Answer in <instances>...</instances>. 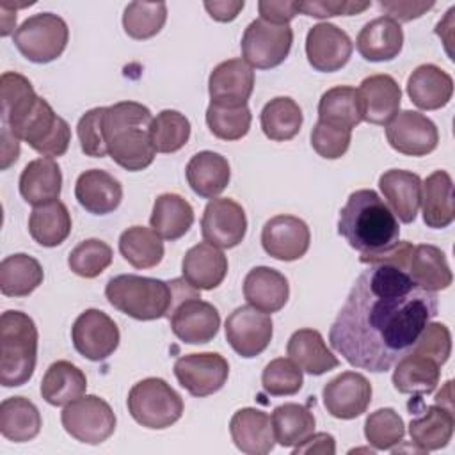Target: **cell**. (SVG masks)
I'll return each mask as SVG.
<instances>
[{
    "label": "cell",
    "mask_w": 455,
    "mask_h": 455,
    "mask_svg": "<svg viewBox=\"0 0 455 455\" xmlns=\"http://www.w3.org/2000/svg\"><path fill=\"white\" fill-rule=\"evenodd\" d=\"M437 315V295L386 263L370 265L354 281L331 331V347L355 368L387 371L411 352Z\"/></svg>",
    "instance_id": "1"
},
{
    "label": "cell",
    "mask_w": 455,
    "mask_h": 455,
    "mask_svg": "<svg viewBox=\"0 0 455 455\" xmlns=\"http://www.w3.org/2000/svg\"><path fill=\"white\" fill-rule=\"evenodd\" d=\"M2 128L27 142L41 156H62L71 142V128L52 105L36 94L30 80L16 71L0 76Z\"/></svg>",
    "instance_id": "2"
},
{
    "label": "cell",
    "mask_w": 455,
    "mask_h": 455,
    "mask_svg": "<svg viewBox=\"0 0 455 455\" xmlns=\"http://www.w3.org/2000/svg\"><path fill=\"white\" fill-rule=\"evenodd\" d=\"M338 233L361 254H377L398 242L400 226L375 190L361 188L352 192L339 210Z\"/></svg>",
    "instance_id": "3"
},
{
    "label": "cell",
    "mask_w": 455,
    "mask_h": 455,
    "mask_svg": "<svg viewBox=\"0 0 455 455\" xmlns=\"http://www.w3.org/2000/svg\"><path fill=\"white\" fill-rule=\"evenodd\" d=\"M151 110L137 101H119L105 107L103 133L110 158L126 171H142L155 160L149 137Z\"/></svg>",
    "instance_id": "4"
},
{
    "label": "cell",
    "mask_w": 455,
    "mask_h": 455,
    "mask_svg": "<svg viewBox=\"0 0 455 455\" xmlns=\"http://www.w3.org/2000/svg\"><path fill=\"white\" fill-rule=\"evenodd\" d=\"M37 327L18 309L0 316V384L18 387L30 380L37 363Z\"/></svg>",
    "instance_id": "5"
},
{
    "label": "cell",
    "mask_w": 455,
    "mask_h": 455,
    "mask_svg": "<svg viewBox=\"0 0 455 455\" xmlns=\"http://www.w3.org/2000/svg\"><path fill=\"white\" fill-rule=\"evenodd\" d=\"M167 283L171 286L167 318L174 336L190 345L212 341L220 327L217 307L201 300V290L194 288L185 277H176Z\"/></svg>",
    "instance_id": "6"
},
{
    "label": "cell",
    "mask_w": 455,
    "mask_h": 455,
    "mask_svg": "<svg viewBox=\"0 0 455 455\" xmlns=\"http://www.w3.org/2000/svg\"><path fill=\"white\" fill-rule=\"evenodd\" d=\"M105 297L117 311L135 320L149 322L167 316L171 306V286L162 279L121 274L108 279Z\"/></svg>",
    "instance_id": "7"
},
{
    "label": "cell",
    "mask_w": 455,
    "mask_h": 455,
    "mask_svg": "<svg viewBox=\"0 0 455 455\" xmlns=\"http://www.w3.org/2000/svg\"><path fill=\"white\" fill-rule=\"evenodd\" d=\"M126 405L139 425L153 430L167 428L183 416V398L160 377H148L133 384Z\"/></svg>",
    "instance_id": "8"
},
{
    "label": "cell",
    "mask_w": 455,
    "mask_h": 455,
    "mask_svg": "<svg viewBox=\"0 0 455 455\" xmlns=\"http://www.w3.org/2000/svg\"><path fill=\"white\" fill-rule=\"evenodd\" d=\"M20 53L36 64H48L62 55L69 41L68 23L53 12L28 16L12 34Z\"/></svg>",
    "instance_id": "9"
},
{
    "label": "cell",
    "mask_w": 455,
    "mask_h": 455,
    "mask_svg": "<svg viewBox=\"0 0 455 455\" xmlns=\"http://www.w3.org/2000/svg\"><path fill=\"white\" fill-rule=\"evenodd\" d=\"M60 423L73 439L85 444H101L114 434L117 419L107 400L84 395L64 405Z\"/></svg>",
    "instance_id": "10"
},
{
    "label": "cell",
    "mask_w": 455,
    "mask_h": 455,
    "mask_svg": "<svg viewBox=\"0 0 455 455\" xmlns=\"http://www.w3.org/2000/svg\"><path fill=\"white\" fill-rule=\"evenodd\" d=\"M293 30L290 25H275L261 18L251 21L242 36V57L256 69H272L284 62L291 50Z\"/></svg>",
    "instance_id": "11"
},
{
    "label": "cell",
    "mask_w": 455,
    "mask_h": 455,
    "mask_svg": "<svg viewBox=\"0 0 455 455\" xmlns=\"http://www.w3.org/2000/svg\"><path fill=\"white\" fill-rule=\"evenodd\" d=\"M119 327L101 309H85L71 327L75 350L89 361H103L119 347Z\"/></svg>",
    "instance_id": "12"
},
{
    "label": "cell",
    "mask_w": 455,
    "mask_h": 455,
    "mask_svg": "<svg viewBox=\"0 0 455 455\" xmlns=\"http://www.w3.org/2000/svg\"><path fill=\"white\" fill-rule=\"evenodd\" d=\"M226 339L231 348L245 357L259 355L272 341L274 323L268 313L252 306H240L226 318Z\"/></svg>",
    "instance_id": "13"
},
{
    "label": "cell",
    "mask_w": 455,
    "mask_h": 455,
    "mask_svg": "<svg viewBox=\"0 0 455 455\" xmlns=\"http://www.w3.org/2000/svg\"><path fill=\"white\" fill-rule=\"evenodd\" d=\"M174 375L192 396L203 398L222 389L229 375V364L217 352L187 354L176 359Z\"/></svg>",
    "instance_id": "14"
},
{
    "label": "cell",
    "mask_w": 455,
    "mask_h": 455,
    "mask_svg": "<svg viewBox=\"0 0 455 455\" xmlns=\"http://www.w3.org/2000/svg\"><path fill=\"white\" fill-rule=\"evenodd\" d=\"M386 139L402 155L425 156L437 148L439 132L425 114L402 110L386 124Z\"/></svg>",
    "instance_id": "15"
},
{
    "label": "cell",
    "mask_w": 455,
    "mask_h": 455,
    "mask_svg": "<svg viewBox=\"0 0 455 455\" xmlns=\"http://www.w3.org/2000/svg\"><path fill=\"white\" fill-rule=\"evenodd\" d=\"M247 233V217L236 201L213 197L208 201L201 217V235L204 242L219 247H236Z\"/></svg>",
    "instance_id": "16"
},
{
    "label": "cell",
    "mask_w": 455,
    "mask_h": 455,
    "mask_svg": "<svg viewBox=\"0 0 455 455\" xmlns=\"http://www.w3.org/2000/svg\"><path fill=\"white\" fill-rule=\"evenodd\" d=\"M371 384L357 371H343L331 379L323 389V407L338 419H354L366 412L371 402Z\"/></svg>",
    "instance_id": "17"
},
{
    "label": "cell",
    "mask_w": 455,
    "mask_h": 455,
    "mask_svg": "<svg viewBox=\"0 0 455 455\" xmlns=\"http://www.w3.org/2000/svg\"><path fill=\"white\" fill-rule=\"evenodd\" d=\"M354 44L348 34L334 23H316L306 36V57L313 69L332 73L341 69L352 55Z\"/></svg>",
    "instance_id": "18"
},
{
    "label": "cell",
    "mask_w": 455,
    "mask_h": 455,
    "mask_svg": "<svg viewBox=\"0 0 455 455\" xmlns=\"http://www.w3.org/2000/svg\"><path fill=\"white\" fill-rule=\"evenodd\" d=\"M311 242L307 224L295 215H275L261 229V245L265 252L279 261H295L302 258Z\"/></svg>",
    "instance_id": "19"
},
{
    "label": "cell",
    "mask_w": 455,
    "mask_h": 455,
    "mask_svg": "<svg viewBox=\"0 0 455 455\" xmlns=\"http://www.w3.org/2000/svg\"><path fill=\"white\" fill-rule=\"evenodd\" d=\"M254 89V69L243 59H228L213 68L208 78L212 101L222 105H247Z\"/></svg>",
    "instance_id": "20"
},
{
    "label": "cell",
    "mask_w": 455,
    "mask_h": 455,
    "mask_svg": "<svg viewBox=\"0 0 455 455\" xmlns=\"http://www.w3.org/2000/svg\"><path fill=\"white\" fill-rule=\"evenodd\" d=\"M229 434L235 446L247 455H267L275 444L270 416L254 407H243L231 416Z\"/></svg>",
    "instance_id": "21"
},
{
    "label": "cell",
    "mask_w": 455,
    "mask_h": 455,
    "mask_svg": "<svg viewBox=\"0 0 455 455\" xmlns=\"http://www.w3.org/2000/svg\"><path fill=\"white\" fill-rule=\"evenodd\" d=\"M363 121L371 124H387L400 110L402 91L391 75L366 76L359 89Z\"/></svg>",
    "instance_id": "22"
},
{
    "label": "cell",
    "mask_w": 455,
    "mask_h": 455,
    "mask_svg": "<svg viewBox=\"0 0 455 455\" xmlns=\"http://www.w3.org/2000/svg\"><path fill=\"white\" fill-rule=\"evenodd\" d=\"M78 204L92 215H107L117 210L123 199V185L101 169L84 171L75 183Z\"/></svg>",
    "instance_id": "23"
},
{
    "label": "cell",
    "mask_w": 455,
    "mask_h": 455,
    "mask_svg": "<svg viewBox=\"0 0 455 455\" xmlns=\"http://www.w3.org/2000/svg\"><path fill=\"white\" fill-rule=\"evenodd\" d=\"M379 188L391 212L403 224L414 222L421 203V178L405 169H389L379 178Z\"/></svg>",
    "instance_id": "24"
},
{
    "label": "cell",
    "mask_w": 455,
    "mask_h": 455,
    "mask_svg": "<svg viewBox=\"0 0 455 455\" xmlns=\"http://www.w3.org/2000/svg\"><path fill=\"white\" fill-rule=\"evenodd\" d=\"M403 46V30L400 23L387 16H379L361 28L355 48L370 62H386L398 57Z\"/></svg>",
    "instance_id": "25"
},
{
    "label": "cell",
    "mask_w": 455,
    "mask_h": 455,
    "mask_svg": "<svg viewBox=\"0 0 455 455\" xmlns=\"http://www.w3.org/2000/svg\"><path fill=\"white\" fill-rule=\"evenodd\" d=\"M181 274L197 290H215L228 274V258L208 242L196 243L183 256Z\"/></svg>",
    "instance_id": "26"
},
{
    "label": "cell",
    "mask_w": 455,
    "mask_h": 455,
    "mask_svg": "<svg viewBox=\"0 0 455 455\" xmlns=\"http://www.w3.org/2000/svg\"><path fill=\"white\" fill-rule=\"evenodd\" d=\"M243 297L263 313H277L290 297L288 279L275 268L254 267L243 279Z\"/></svg>",
    "instance_id": "27"
},
{
    "label": "cell",
    "mask_w": 455,
    "mask_h": 455,
    "mask_svg": "<svg viewBox=\"0 0 455 455\" xmlns=\"http://www.w3.org/2000/svg\"><path fill=\"white\" fill-rule=\"evenodd\" d=\"M407 94L421 110H437L453 96V78L435 64L418 66L407 78Z\"/></svg>",
    "instance_id": "28"
},
{
    "label": "cell",
    "mask_w": 455,
    "mask_h": 455,
    "mask_svg": "<svg viewBox=\"0 0 455 455\" xmlns=\"http://www.w3.org/2000/svg\"><path fill=\"white\" fill-rule=\"evenodd\" d=\"M62 190V172L53 158H36L25 165L20 176V194L25 203L36 206L57 201Z\"/></svg>",
    "instance_id": "29"
},
{
    "label": "cell",
    "mask_w": 455,
    "mask_h": 455,
    "mask_svg": "<svg viewBox=\"0 0 455 455\" xmlns=\"http://www.w3.org/2000/svg\"><path fill=\"white\" fill-rule=\"evenodd\" d=\"M185 176L199 197L213 199L229 185L231 167L226 156L213 151H199L188 160Z\"/></svg>",
    "instance_id": "30"
},
{
    "label": "cell",
    "mask_w": 455,
    "mask_h": 455,
    "mask_svg": "<svg viewBox=\"0 0 455 455\" xmlns=\"http://www.w3.org/2000/svg\"><path fill=\"white\" fill-rule=\"evenodd\" d=\"M421 212L428 228H448L455 219L453 180L446 171H434L421 181Z\"/></svg>",
    "instance_id": "31"
},
{
    "label": "cell",
    "mask_w": 455,
    "mask_h": 455,
    "mask_svg": "<svg viewBox=\"0 0 455 455\" xmlns=\"http://www.w3.org/2000/svg\"><path fill=\"white\" fill-rule=\"evenodd\" d=\"M286 354L309 375H323L339 366L338 357L327 348L323 336L316 329L295 331L288 339Z\"/></svg>",
    "instance_id": "32"
},
{
    "label": "cell",
    "mask_w": 455,
    "mask_h": 455,
    "mask_svg": "<svg viewBox=\"0 0 455 455\" xmlns=\"http://www.w3.org/2000/svg\"><path fill=\"white\" fill-rule=\"evenodd\" d=\"M393 386L403 395H428L432 393L441 379V366L421 354L407 352L395 363Z\"/></svg>",
    "instance_id": "33"
},
{
    "label": "cell",
    "mask_w": 455,
    "mask_h": 455,
    "mask_svg": "<svg viewBox=\"0 0 455 455\" xmlns=\"http://www.w3.org/2000/svg\"><path fill=\"white\" fill-rule=\"evenodd\" d=\"M455 418L453 411L435 403L423 409L419 416L411 419L409 435L412 444L423 451H434L444 448L453 435Z\"/></svg>",
    "instance_id": "34"
},
{
    "label": "cell",
    "mask_w": 455,
    "mask_h": 455,
    "mask_svg": "<svg viewBox=\"0 0 455 455\" xmlns=\"http://www.w3.org/2000/svg\"><path fill=\"white\" fill-rule=\"evenodd\" d=\"M85 373L69 361H55L41 380V396L46 403L62 407L85 395Z\"/></svg>",
    "instance_id": "35"
},
{
    "label": "cell",
    "mask_w": 455,
    "mask_h": 455,
    "mask_svg": "<svg viewBox=\"0 0 455 455\" xmlns=\"http://www.w3.org/2000/svg\"><path fill=\"white\" fill-rule=\"evenodd\" d=\"M149 224L151 229L162 236V240L174 242L192 228L194 208L178 194H160L155 199Z\"/></svg>",
    "instance_id": "36"
},
{
    "label": "cell",
    "mask_w": 455,
    "mask_h": 455,
    "mask_svg": "<svg viewBox=\"0 0 455 455\" xmlns=\"http://www.w3.org/2000/svg\"><path fill=\"white\" fill-rule=\"evenodd\" d=\"M407 274L416 284L434 293L439 290H446L453 281V274L450 270L444 252L430 243L414 245Z\"/></svg>",
    "instance_id": "37"
},
{
    "label": "cell",
    "mask_w": 455,
    "mask_h": 455,
    "mask_svg": "<svg viewBox=\"0 0 455 455\" xmlns=\"http://www.w3.org/2000/svg\"><path fill=\"white\" fill-rule=\"evenodd\" d=\"M43 419L39 409L25 396H9L0 403V434L12 443L37 437Z\"/></svg>",
    "instance_id": "38"
},
{
    "label": "cell",
    "mask_w": 455,
    "mask_h": 455,
    "mask_svg": "<svg viewBox=\"0 0 455 455\" xmlns=\"http://www.w3.org/2000/svg\"><path fill=\"white\" fill-rule=\"evenodd\" d=\"M318 121L352 132V128L363 121L357 89L350 85H336L327 89L318 101Z\"/></svg>",
    "instance_id": "39"
},
{
    "label": "cell",
    "mask_w": 455,
    "mask_h": 455,
    "mask_svg": "<svg viewBox=\"0 0 455 455\" xmlns=\"http://www.w3.org/2000/svg\"><path fill=\"white\" fill-rule=\"evenodd\" d=\"M43 277L41 263L25 252L5 256L0 263V291L5 297L30 295L43 283Z\"/></svg>",
    "instance_id": "40"
},
{
    "label": "cell",
    "mask_w": 455,
    "mask_h": 455,
    "mask_svg": "<svg viewBox=\"0 0 455 455\" xmlns=\"http://www.w3.org/2000/svg\"><path fill=\"white\" fill-rule=\"evenodd\" d=\"M28 233L43 247L60 245L71 233V215L62 201L36 206L28 217Z\"/></svg>",
    "instance_id": "41"
},
{
    "label": "cell",
    "mask_w": 455,
    "mask_h": 455,
    "mask_svg": "<svg viewBox=\"0 0 455 455\" xmlns=\"http://www.w3.org/2000/svg\"><path fill=\"white\" fill-rule=\"evenodd\" d=\"M119 252L133 268H153L164 259V242L151 228L132 226L119 236Z\"/></svg>",
    "instance_id": "42"
},
{
    "label": "cell",
    "mask_w": 455,
    "mask_h": 455,
    "mask_svg": "<svg viewBox=\"0 0 455 455\" xmlns=\"http://www.w3.org/2000/svg\"><path fill=\"white\" fill-rule=\"evenodd\" d=\"M302 121L304 116L299 103L288 96H277L270 100L259 114L263 133L275 142L293 139L300 132Z\"/></svg>",
    "instance_id": "43"
},
{
    "label": "cell",
    "mask_w": 455,
    "mask_h": 455,
    "mask_svg": "<svg viewBox=\"0 0 455 455\" xmlns=\"http://www.w3.org/2000/svg\"><path fill=\"white\" fill-rule=\"evenodd\" d=\"M275 441L284 448H293L300 444L306 437L315 432L313 412L300 403H283L277 405L270 416Z\"/></svg>",
    "instance_id": "44"
},
{
    "label": "cell",
    "mask_w": 455,
    "mask_h": 455,
    "mask_svg": "<svg viewBox=\"0 0 455 455\" xmlns=\"http://www.w3.org/2000/svg\"><path fill=\"white\" fill-rule=\"evenodd\" d=\"M190 121L178 110L165 108L149 124V137L156 153H176L190 139Z\"/></svg>",
    "instance_id": "45"
},
{
    "label": "cell",
    "mask_w": 455,
    "mask_h": 455,
    "mask_svg": "<svg viewBox=\"0 0 455 455\" xmlns=\"http://www.w3.org/2000/svg\"><path fill=\"white\" fill-rule=\"evenodd\" d=\"M167 20L165 2H132L123 12L124 32L137 41L156 36Z\"/></svg>",
    "instance_id": "46"
},
{
    "label": "cell",
    "mask_w": 455,
    "mask_h": 455,
    "mask_svg": "<svg viewBox=\"0 0 455 455\" xmlns=\"http://www.w3.org/2000/svg\"><path fill=\"white\" fill-rule=\"evenodd\" d=\"M251 110L247 105H222L210 101L206 108V124L210 132L222 140H238L251 128Z\"/></svg>",
    "instance_id": "47"
},
{
    "label": "cell",
    "mask_w": 455,
    "mask_h": 455,
    "mask_svg": "<svg viewBox=\"0 0 455 455\" xmlns=\"http://www.w3.org/2000/svg\"><path fill=\"white\" fill-rule=\"evenodd\" d=\"M405 425L402 416L391 409H377L364 421V437L375 450H393L403 441Z\"/></svg>",
    "instance_id": "48"
},
{
    "label": "cell",
    "mask_w": 455,
    "mask_h": 455,
    "mask_svg": "<svg viewBox=\"0 0 455 455\" xmlns=\"http://www.w3.org/2000/svg\"><path fill=\"white\" fill-rule=\"evenodd\" d=\"M112 247L98 238L80 242L68 256V267L80 277L94 279L112 263Z\"/></svg>",
    "instance_id": "49"
},
{
    "label": "cell",
    "mask_w": 455,
    "mask_h": 455,
    "mask_svg": "<svg viewBox=\"0 0 455 455\" xmlns=\"http://www.w3.org/2000/svg\"><path fill=\"white\" fill-rule=\"evenodd\" d=\"M302 384V370L290 357L272 359L261 373V386L270 396L295 395L300 391Z\"/></svg>",
    "instance_id": "50"
},
{
    "label": "cell",
    "mask_w": 455,
    "mask_h": 455,
    "mask_svg": "<svg viewBox=\"0 0 455 455\" xmlns=\"http://www.w3.org/2000/svg\"><path fill=\"white\" fill-rule=\"evenodd\" d=\"M103 114L105 107H94L87 110L76 124L80 148L87 156L92 158H103L108 155L103 133Z\"/></svg>",
    "instance_id": "51"
},
{
    "label": "cell",
    "mask_w": 455,
    "mask_h": 455,
    "mask_svg": "<svg viewBox=\"0 0 455 455\" xmlns=\"http://www.w3.org/2000/svg\"><path fill=\"white\" fill-rule=\"evenodd\" d=\"M414 354L427 355L434 359L439 366H443L451 354V332L444 323L428 322L421 334L418 336L414 347L411 348Z\"/></svg>",
    "instance_id": "52"
},
{
    "label": "cell",
    "mask_w": 455,
    "mask_h": 455,
    "mask_svg": "<svg viewBox=\"0 0 455 455\" xmlns=\"http://www.w3.org/2000/svg\"><path fill=\"white\" fill-rule=\"evenodd\" d=\"M352 132L338 126L325 124L318 121L313 130H311V146L313 149L327 160H336L341 158L350 146Z\"/></svg>",
    "instance_id": "53"
},
{
    "label": "cell",
    "mask_w": 455,
    "mask_h": 455,
    "mask_svg": "<svg viewBox=\"0 0 455 455\" xmlns=\"http://www.w3.org/2000/svg\"><path fill=\"white\" fill-rule=\"evenodd\" d=\"M299 12L311 18H332V16H354L366 11L371 2H352V0H309L297 2Z\"/></svg>",
    "instance_id": "54"
},
{
    "label": "cell",
    "mask_w": 455,
    "mask_h": 455,
    "mask_svg": "<svg viewBox=\"0 0 455 455\" xmlns=\"http://www.w3.org/2000/svg\"><path fill=\"white\" fill-rule=\"evenodd\" d=\"M379 9L387 14V18L396 23L412 21L430 11L435 2H421V0H379Z\"/></svg>",
    "instance_id": "55"
},
{
    "label": "cell",
    "mask_w": 455,
    "mask_h": 455,
    "mask_svg": "<svg viewBox=\"0 0 455 455\" xmlns=\"http://www.w3.org/2000/svg\"><path fill=\"white\" fill-rule=\"evenodd\" d=\"M259 18L275 25H288L297 14L299 5L291 0H261L258 2Z\"/></svg>",
    "instance_id": "56"
},
{
    "label": "cell",
    "mask_w": 455,
    "mask_h": 455,
    "mask_svg": "<svg viewBox=\"0 0 455 455\" xmlns=\"http://www.w3.org/2000/svg\"><path fill=\"white\" fill-rule=\"evenodd\" d=\"M302 455V453H320V455H334L336 453V441L331 434L327 432H318L311 434L306 437L300 444L293 446V455Z\"/></svg>",
    "instance_id": "57"
},
{
    "label": "cell",
    "mask_w": 455,
    "mask_h": 455,
    "mask_svg": "<svg viewBox=\"0 0 455 455\" xmlns=\"http://www.w3.org/2000/svg\"><path fill=\"white\" fill-rule=\"evenodd\" d=\"M245 2L243 0H213V2H204V9L208 14L220 23L233 21L240 11L243 9Z\"/></svg>",
    "instance_id": "58"
},
{
    "label": "cell",
    "mask_w": 455,
    "mask_h": 455,
    "mask_svg": "<svg viewBox=\"0 0 455 455\" xmlns=\"http://www.w3.org/2000/svg\"><path fill=\"white\" fill-rule=\"evenodd\" d=\"M18 155L20 140L7 128H2V169H7L12 162H16Z\"/></svg>",
    "instance_id": "59"
},
{
    "label": "cell",
    "mask_w": 455,
    "mask_h": 455,
    "mask_svg": "<svg viewBox=\"0 0 455 455\" xmlns=\"http://www.w3.org/2000/svg\"><path fill=\"white\" fill-rule=\"evenodd\" d=\"M0 12H2V30L0 36L5 37L12 32L14 25H16V9H12L11 5H7L5 2L0 4Z\"/></svg>",
    "instance_id": "60"
},
{
    "label": "cell",
    "mask_w": 455,
    "mask_h": 455,
    "mask_svg": "<svg viewBox=\"0 0 455 455\" xmlns=\"http://www.w3.org/2000/svg\"><path fill=\"white\" fill-rule=\"evenodd\" d=\"M451 380H448L446 384H444V387L435 395V403H439V405H443V407H446V409H450V411H453V400H451Z\"/></svg>",
    "instance_id": "61"
}]
</instances>
